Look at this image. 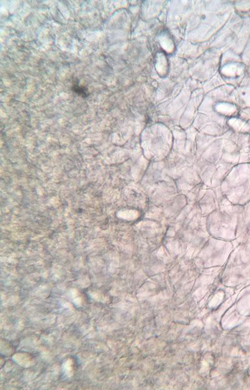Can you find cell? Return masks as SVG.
Segmentation results:
<instances>
[{"label":"cell","mask_w":250,"mask_h":390,"mask_svg":"<svg viewBox=\"0 0 250 390\" xmlns=\"http://www.w3.org/2000/svg\"><path fill=\"white\" fill-rule=\"evenodd\" d=\"M74 91L76 93H78L81 96H83L84 97L88 95L87 90H86L84 87H77V85H75Z\"/></svg>","instance_id":"6da1fadb"}]
</instances>
